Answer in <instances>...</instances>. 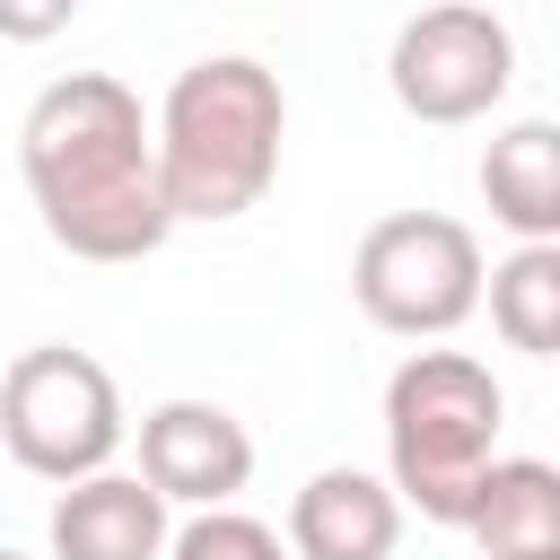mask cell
I'll list each match as a JSON object with an SVG mask.
<instances>
[{"label": "cell", "instance_id": "11", "mask_svg": "<svg viewBox=\"0 0 560 560\" xmlns=\"http://www.w3.org/2000/svg\"><path fill=\"white\" fill-rule=\"evenodd\" d=\"M464 534L481 542V560H560V464L499 455L472 490Z\"/></svg>", "mask_w": 560, "mask_h": 560}, {"label": "cell", "instance_id": "15", "mask_svg": "<svg viewBox=\"0 0 560 560\" xmlns=\"http://www.w3.org/2000/svg\"><path fill=\"white\" fill-rule=\"evenodd\" d=\"M0 560H26V551H9V542H0Z\"/></svg>", "mask_w": 560, "mask_h": 560}, {"label": "cell", "instance_id": "14", "mask_svg": "<svg viewBox=\"0 0 560 560\" xmlns=\"http://www.w3.org/2000/svg\"><path fill=\"white\" fill-rule=\"evenodd\" d=\"M61 18H70V9H35V18H26V9H0V35H52Z\"/></svg>", "mask_w": 560, "mask_h": 560}, {"label": "cell", "instance_id": "9", "mask_svg": "<svg viewBox=\"0 0 560 560\" xmlns=\"http://www.w3.org/2000/svg\"><path fill=\"white\" fill-rule=\"evenodd\" d=\"M44 542H52V560H166L175 516L140 472H96V481L52 490Z\"/></svg>", "mask_w": 560, "mask_h": 560}, {"label": "cell", "instance_id": "2", "mask_svg": "<svg viewBox=\"0 0 560 560\" xmlns=\"http://www.w3.org/2000/svg\"><path fill=\"white\" fill-rule=\"evenodd\" d=\"M280 140H289L280 70H262L254 52L184 61L158 105V184H166L175 228L184 219H210V228L245 219L280 175Z\"/></svg>", "mask_w": 560, "mask_h": 560}, {"label": "cell", "instance_id": "6", "mask_svg": "<svg viewBox=\"0 0 560 560\" xmlns=\"http://www.w3.org/2000/svg\"><path fill=\"white\" fill-rule=\"evenodd\" d=\"M508 79H516V35L481 0H438V9H420V18L394 26L385 88H394V105L411 122H438V131L481 122L508 96Z\"/></svg>", "mask_w": 560, "mask_h": 560}, {"label": "cell", "instance_id": "4", "mask_svg": "<svg viewBox=\"0 0 560 560\" xmlns=\"http://www.w3.org/2000/svg\"><path fill=\"white\" fill-rule=\"evenodd\" d=\"M131 420H122V385L96 350H70V341H35L0 368V446L18 472L70 490V481H96L114 472Z\"/></svg>", "mask_w": 560, "mask_h": 560}, {"label": "cell", "instance_id": "10", "mask_svg": "<svg viewBox=\"0 0 560 560\" xmlns=\"http://www.w3.org/2000/svg\"><path fill=\"white\" fill-rule=\"evenodd\" d=\"M481 210L516 236V245H560V122L551 114H525V122H499L481 166Z\"/></svg>", "mask_w": 560, "mask_h": 560}, {"label": "cell", "instance_id": "12", "mask_svg": "<svg viewBox=\"0 0 560 560\" xmlns=\"http://www.w3.org/2000/svg\"><path fill=\"white\" fill-rule=\"evenodd\" d=\"M490 332L525 359H560V245H516L490 262Z\"/></svg>", "mask_w": 560, "mask_h": 560}, {"label": "cell", "instance_id": "13", "mask_svg": "<svg viewBox=\"0 0 560 560\" xmlns=\"http://www.w3.org/2000/svg\"><path fill=\"white\" fill-rule=\"evenodd\" d=\"M166 560H298V551H289L280 525H262L245 508H210V516H184L175 525Z\"/></svg>", "mask_w": 560, "mask_h": 560}, {"label": "cell", "instance_id": "5", "mask_svg": "<svg viewBox=\"0 0 560 560\" xmlns=\"http://www.w3.org/2000/svg\"><path fill=\"white\" fill-rule=\"evenodd\" d=\"M350 298L394 341H446L490 298L481 236L446 210H385L350 254Z\"/></svg>", "mask_w": 560, "mask_h": 560}, {"label": "cell", "instance_id": "7", "mask_svg": "<svg viewBox=\"0 0 560 560\" xmlns=\"http://www.w3.org/2000/svg\"><path fill=\"white\" fill-rule=\"evenodd\" d=\"M140 481L166 499V508H236V490L254 481V438L228 402H201V394H175L158 411H140Z\"/></svg>", "mask_w": 560, "mask_h": 560}, {"label": "cell", "instance_id": "8", "mask_svg": "<svg viewBox=\"0 0 560 560\" xmlns=\"http://www.w3.org/2000/svg\"><path fill=\"white\" fill-rule=\"evenodd\" d=\"M402 499L385 472H359V464H324L298 481L289 499V551L298 560H394L402 542Z\"/></svg>", "mask_w": 560, "mask_h": 560}, {"label": "cell", "instance_id": "1", "mask_svg": "<svg viewBox=\"0 0 560 560\" xmlns=\"http://www.w3.org/2000/svg\"><path fill=\"white\" fill-rule=\"evenodd\" d=\"M18 166L44 236L79 262H149L175 236L158 184V122L114 70H61L52 88H35L18 122Z\"/></svg>", "mask_w": 560, "mask_h": 560}, {"label": "cell", "instance_id": "3", "mask_svg": "<svg viewBox=\"0 0 560 560\" xmlns=\"http://www.w3.org/2000/svg\"><path fill=\"white\" fill-rule=\"evenodd\" d=\"M499 376L472 350H411L385 376V481L402 508H420L429 525L472 516L481 472L499 464Z\"/></svg>", "mask_w": 560, "mask_h": 560}]
</instances>
